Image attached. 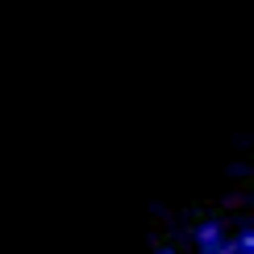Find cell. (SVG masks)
Masks as SVG:
<instances>
[{
	"mask_svg": "<svg viewBox=\"0 0 254 254\" xmlns=\"http://www.w3.org/2000/svg\"><path fill=\"white\" fill-rule=\"evenodd\" d=\"M158 254H175V250H158Z\"/></svg>",
	"mask_w": 254,
	"mask_h": 254,
	"instance_id": "obj_2",
	"label": "cell"
},
{
	"mask_svg": "<svg viewBox=\"0 0 254 254\" xmlns=\"http://www.w3.org/2000/svg\"><path fill=\"white\" fill-rule=\"evenodd\" d=\"M234 246H238V254H254V229H246V234H242Z\"/></svg>",
	"mask_w": 254,
	"mask_h": 254,
	"instance_id": "obj_1",
	"label": "cell"
}]
</instances>
